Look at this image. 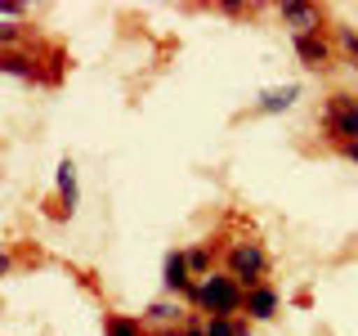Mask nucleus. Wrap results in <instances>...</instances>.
<instances>
[{"label":"nucleus","instance_id":"f257e3e1","mask_svg":"<svg viewBox=\"0 0 358 336\" xmlns=\"http://www.w3.org/2000/svg\"><path fill=\"white\" fill-rule=\"evenodd\" d=\"M188 300L193 305H206L215 318H233L238 309H246V296H242V287L233 283L229 274H210L206 283H197L193 291H188Z\"/></svg>","mask_w":358,"mask_h":336},{"label":"nucleus","instance_id":"f03ea898","mask_svg":"<svg viewBox=\"0 0 358 336\" xmlns=\"http://www.w3.org/2000/svg\"><path fill=\"white\" fill-rule=\"evenodd\" d=\"M264 269H268V260H264V246L260 242H233V251H229V278L238 287H260V278H264Z\"/></svg>","mask_w":358,"mask_h":336},{"label":"nucleus","instance_id":"7ed1b4c3","mask_svg":"<svg viewBox=\"0 0 358 336\" xmlns=\"http://www.w3.org/2000/svg\"><path fill=\"white\" fill-rule=\"evenodd\" d=\"M327 130L345 144H358V99L354 94H331L327 104Z\"/></svg>","mask_w":358,"mask_h":336},{"label":"nucleus","instance_id":"20e7f679","mask_svg":"<svg viewBox=\"0 0 358 336\" xmlns=\"http://www.w3.org/2000/svg\"><path fill=\"white\" fill-rule=\"evenodd\" d=\"M188 274H193V269H188V255L184 251H171V255H166V269H162L166 291H184V296H188V291H193V278H188Z\"/></svg>","mask_w":358,"mask_h":336},{"label":"nucleus","instance_id":"39448f33","mask_svg":"<svg viewBox=\"0 0 358 336\" xmlns=\"http://www.w3.org/2000/svg\"><path fill=\"white\" fill-rule=\"evenodd\" d=\"M278 14L296 27V36H309V31L318 27V9L305 5V0H282V5H278Z\"/></svg>","mask_w":358,"mask_h":336},{"label":"nucleus","instance_id":"423d86ee","mask_svg":"<svg viewBox=\"0 0 358 336\" xmlns=\"http://www.w3.org/2000/svg\"><path fill=\"white\" fill-rule=\"evenodd\" d=\"M296 54L305 67H327V45H322L318 31H309V36H296Z\"/></svg>","mask_w":358,"mask_h":336},{"label":"nucleus","instance_id":"0eeeda50","mask_svg":"<svg viewBox=\"0 0 358 336\" xmlns=\"http://www.w3.org/2000/svg\"><path fill=\"white\" fill-rule=\"evenodd\" d=\"M296 99H300V85H273V90H264V94H260V104H255V108H260V112H287Z\"/></svg>","mask_w":358,"mask_h":336},{"label":"nucleus","instance_id":"6e6552de","mask_svg":"<svg viewBox=\"0 0 358 336\" xmlns=\"http://www.w3.org/2000/svg\"><path fill=\"white\" fill-rule=\"evenodd\" d=\"M273 309H278V291L273 287L246 291V314H251V318H273Z\"/></svg>","mask_w":358,"mask_h":336},{"label":"nucleus","instance_id":"1a4fd4ad","mask_svg":"<svg viewBox=\"0 0 358 336\" xmlns=\"http://www.w3.org/2000/svg\"><path fill=\"white\" fill-rule=\"evenodd\" d=\"M148 323H157V328H171V323H184V309L175 305V300H157V305H148V314H143Z\"/></svg>","mask_w":358,"mask_h":336},{"label":"nucleus","instance_id":"9d476101","mask_svg":"<svg viewBox=\"0 0 358 336\" xmlns=\"http://www.w3.org/2000/svg\"><path fill=\"white\" fill-rule=\"evenodd\" d=\"M103 336H143V323L126 318V314H108V318H103Z\"/></svg>","mask_w":358,"mask_h":336},{"label":"nucleus","instance_id":"9b49d317","mask_svg":"<svg viewBox=\"0 0 358 336\" xmlns=\"http://www.w3.org/2000/svg\"><path fill=\"white\" fill-rule=\"evenodd\" d=\"M59 193H63L67 216H72V211H76V166H72V162H63V166H59Z\"/></svg>","mask_w":358,"mask_h":336},{"label":"nucleus","instance_id":"f8f14e48","mask_svg":"<svg viewBox=\"0 0 358 336\" xmlns=\"http://www.w3.org/2000/svg\"><path fill=\"white\" fill-rule=\"evenodd\" d=\"M206 336H251L246 323H233V318H210L206 323Z\"/></svg>","mask_w":358,"mask_h":336},{"label":"nucleus","instance_id":"ddd939ff","mask_svg":"<svg viewBox=\"0 0 358 336\" xmlns=\"http://www.w3.org/2000/svg\"><path fill=\"white\" fill-rule=\"evenodd\" d=\"M206 265H210V255L201 251V246H197V251H188V269H193V274H206Z\"/></svg>","mask_w":358,"mask_h":336},{"label":"nucleus","instance_id":"4468645a","mask_svg":"<svg viewBox=\"0 0 358 336\" xmlns=\"http://www.w3.org/2000/svg\"><path fill=\"white\" fill-rule=\"evenodd\" d=\"M341 45H345V54H350V59H358V36L350 27H341Z\"/></svg>","mask_w":358,"mask_h":336},{"label":"nucleus","instance_id":"2eb2a0df","mask_svg":"<svg viewBox=\"0 0 358 336\" xmlns=\"http://www.w3.org/2000/svg\"><path fill=\"white\" fill-rule=\"evenodd\" d=\"M0 9H5V18H18V14H22V5H18V0H5Z\"/></svg>","mask_w":358,"mask_h":336},{"label":"nucleus","instance_id":"dca6fc26","mask_svg":"<svg viewBox=\"0 0 358 336\" xmlns=\"http://www.w3.org/2000/svg\"><path fill=\"white\" fill-rule=\"evenodd\" d=\"M345 157H350V162H358V144H345V148H341Z\"/></svg>","mask_w":358,"mask_h":336},{"label":"nucleus","instance_id":"f3484780","mask_svg":"<svg viewBox=\"0 0 358 336\" xmlns=\"http://www.w3.org/2000/svg\"><path fill=\"white\" fill-rule=\"evenodd\" d=\"M166 336H179V332H166Z\"/></svg>","mask_w":358,"mask_h":336}]
</instances>
